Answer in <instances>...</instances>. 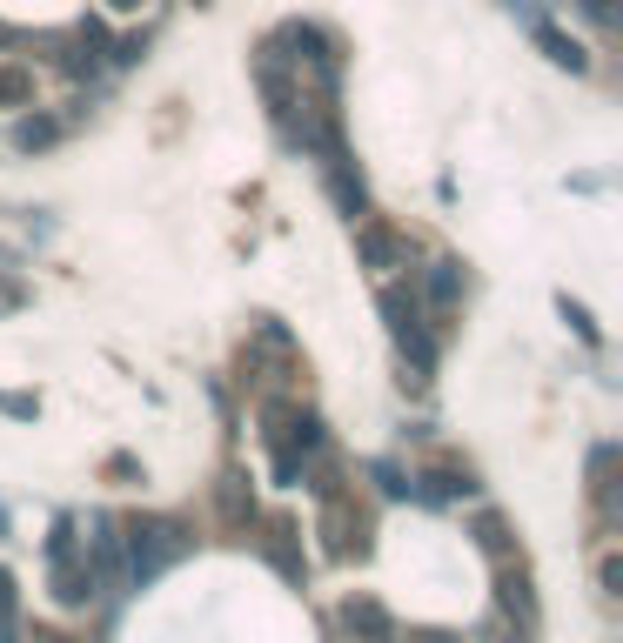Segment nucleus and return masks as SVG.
I'll use <instances>...</instances> for the list:
<instances>
[{"label": "nucleus", "mask_w": 623, "mask_h": 643, "mask_svg": "<svg viewBox=\"0 0 623 643\" xmlns=\"http://www.w3.org/2000/svg\"><path fill=\"white\" fill-rule=\"evenodd\" d=\"M356 248H362V255H369L376 268H389V262H396V235H382V228H362V235H356Z\"/></svg>", "instance_id": "obj_1"}, {"label": "nucleus", "mask_w": 623, "mask_h": 643, "mask_svg": "<svg viewBox=\"0 0 623 643\" xmlns=\"http://www.w3.org/2000/svg\"><path fill=\"white\" fill-rule=\"evenodd\" d=\"M536 41L550 47V61H557V67H583V47L577 41H563V34H550V27H536Z\"/></svg>", "instance_id": "obj_2"}, {"label": "nucleus", "mask_w": 623, "mask_h": 643, "mask_svg": "<svg viewBox=\"0 0 623 643\" xmlns=\"http://www.w3.org/2000/svg\"><path fill=\"white\" fill-rule=\"evenodd\" d=\"M54 121H21V128H14V141H21V148H47V141H54Z\"/></svg>", "instance_id": "obj_3"}, {"label": "nucleus", "mask_w": 623, "mask_h": 643, "mask_svg": "<svg viewBox=\"0 0 623 643\" xmlns=\"http://www.w3.org/2000/svg\"><path fill=\"white\" fill-rule=\"evenodd\" d=\"M429 295H436V302H449V295H456V268H449V262L429 268Z\"/></svg>", "instance_id": "obj_4"}, {"label": "nucleus", "mask_w": 623, "mask_h": 643, "mask_svg": "<svg viewBox=\"0 0 623 643\" xmlns=\"http://www.w3.org/2000/svg\"><path fill=\"white\" fill-rule=\"evenodd\" d=\"M14 94H27V81L14 74V67H0V101H14Z\"/></svg>", "instance_id": "obj_5"}, {"label": "nucleus", "mask_w": 623, "mask_h": 643, "mask_svg": "<svg viewBox=\"0 0 623 643\" xmlns=\"http://www.w3.org/2000/svg\"><path fill=\"white\" fill-rule=\"evenodd\" d=\"M583 7H590V14H597V21H610V14H617V7H610V0H583Z\"/></svg>", "instance_id": "obj_6"}]
</instances>
